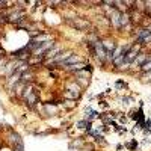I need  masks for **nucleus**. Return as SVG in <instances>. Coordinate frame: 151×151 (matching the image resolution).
<instances>
[{
	"label": "nucleus",
	"mask_w": 151,
	"mask_h": 151,
	"mask_svg": "<svg viewBox=\"0 0 151 151\" xmlns=\"http://www.w3.org/2000/svg\"><path fill=\"white\" fill-rule=\"evenodd\" d=\"M104 45L107 47V52H110V50H113V47H115V45H113V42H112V44H107V42H106Z\"/></svg>",
	"instance_id": "f257e3e1"
},
{
	"label": "nucleus",
	"mask_w": 151,
	"mask_h": 151,
	"mask_svg": "<svg viewBox=\"0 0 151 151\" xmlns=\"http://www.w3.org/2000/svg\"><path fill=\"white\" fill-rule=\"evenodd\" d=\"M144 70L147 71V70H151V62H150V64H148V62H147V64H144Z\"/></svg>",
	"instance_id": "f03ea898"
}]
</instances>
